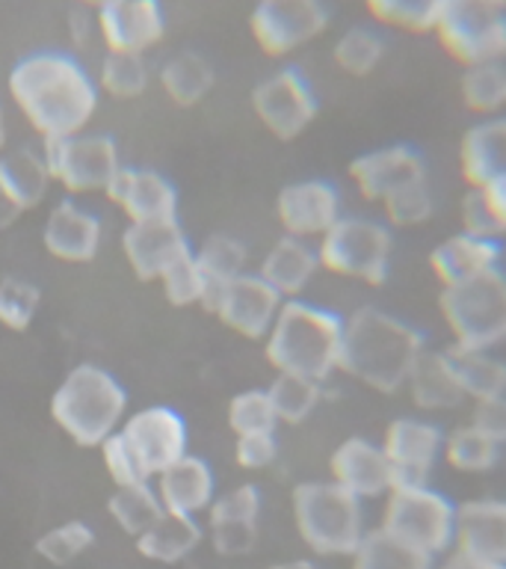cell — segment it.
I'll use <instances>...</instances> for the list:
<instances>
[{
    "mask_svg": "<svg viewBox=\"0 0 506 569\" xmlns=\"http://www.w3.org/2000/svg\"><path fill=\"white\" fill-rule=\"evenodd\" d=\"M275 457H279V439H275V433L237 436V442H234V462H237L240 469H270Z\"/></svg>",
    "mask_w": 506,
    "mask_h": 569,
    "instance_id": "c3c4849f",
    "label": "cell"
},
{
    "mask_svg": "<svg viewBox=\"0 0 506 569\" xmlns=\"http://www.w3.org/2000/svg\"><path fill=\"white\" fill-rule=\"evenodd\" d=\"M95 542V531L87 522H65L60 528H51L36 540V551L39 558H44L53 567H65L71 560H78L83 551Z\"/></svg>",
    "mask_w": 506,
    "mask_h": 569,
    "instance_id": "bcb514c9",
    "label": "cell"
},
{
    "mask_svg": "<svg viewBox=\"0 0 506 569\" xmlns=\"http://www.w3.org/2000/svg\"><path fill=\"white\" fill-rule=\"evenodd\" d=\"M483 199H486V208L492 213V220H495L497 231H500V238L506 240V172L504 176L492 178L488 184L477 187Z\"/></svg>",
    "mask_w": 506,
    "mask_h": 569,
    "instance_id": "f5cc1de1",
    "label": "cell"
},
{
    "mask_svg": "<svg viewBox=\"0 0 506 569\" xmlns=\"http://www.w3.org/2000/svg\"><path fill=\"white\" fill-rule=\"evenodd\" d=\"M101 457H104V469L110 475L115 487H131V483H149L142 478L140 466L131 457V451L124 448V442L119 439V433H113L101 445Z\"/></svg>",
    "mask_w": 506,
    "mask_h": 569,
    "instance_id": "681fc988",
    "label": "cell"
},
{
    "mask_svg": "<svg viewBox=\"0 0 506 569\" xmlns=\"http://www.w3.org/2000/svg\"><path fill=\"white\" fill-rule=\"evenodd\" d=\"M459 101L468 113L488 119L506 113V66L504 62H483L462 69Z\"/></svg>",
    "mask_w": 506,
    "mask_h": 569,
    "instance_id": "d590c367",
    "label": "cell"
},
{
    "mask_svg": "<svg viewBox=\"0 0 506 569\" xmlns=\"http://www.w3.org/2000/svg\"><path fill=\"white\" fill-rule=\"evenodd\" d=\"M229 427L234 436L275 433L279 418L266 389H246L234 395L229 403Z\"/></svg>",
    "mask_w": 506,
    "mask_h": 569,
    "instance_id": "ee69618b",
    "label": "cell"
},
{
    "mask_svg": "<svg viewBox=\"0 0 506 569\" xmlns=\"http://www.w3.org/2000/svg\"><path fill=\"white\" fill-rule=\"evenodd\" d=\"M282 297L261 276L240 273L222 284L211 282L202 309L216 315L231 332L249 341H264L282 311Z\"/></svg>",
    "mask_w": 506,
    "mask_h": 569,
    "instance_id": "7c38bea8",
    "label": "cell"
},
{
    "mask_svg": "<svg viewBox=\"0 0 506 569\" xmlns=\"http://www.w3.org/2000/svg\"><path fill=\"white\" fill-rule=\"evenodd\" d=\"M78 3H80V7L95 9V12H101V9L113 7V3H119V0H78Z\"/></svg>",
    "mask_w": 506,
    "mask_h": 569,
    "instance_id": "680465c9",
    "label": "cell"
},
{
    "mask_svg": "<svg viewBox=\"0 0 506 569\" xmlns=\"http://www.w3.org/2000/svg\"><path fill=\"white\" fill-rule=\"evenodd\" d=\"M444 430L429 416H399L388 421L380 445L394 471V483H433L444 462Z\"/></svg>",
    "mask_w": 506,
    "mask_h": 569,
    "instance_id": "5bb4252c",
    "label": "cell"
},
{
    "mask_svg": "<svg viewBox=\"0 0 506 569\" xmlns=\"http://www.w3.org/2000/svg\"><path fill=\"white\" fill-rule=\"evenodd\" d=\"M459 178L465 187H483L506 172V113L479 119L462 133Z\"/></svg>",
    "mask_w": 506,
    "mask_h": 569,
    "instance_id": "83f0119b",
    "label": "cell"
},
{
    "mask_svg": "<svg viewBox=\"0 0 506 569\" xmlns=\"http://www.w3.org/2000/svg\"><path fill=\"white\" fill-rule=\"evenodd\" d=\"M163 297H166L172 306H202L204 297H208V276L202 273V267L195 264V256L184 258L181 264H175L163 279Z\"/></svg>",
    "mask_w": 506,
    "mask_h": 569,
    "instance_id": "7dc6e473",
    "label": "cell"
},
{
    "mask_svg": "<svg viewBox=\"0 0 506 569\" xmlns=\"http://www.w3.org/2000/svg\"><path fill=\"white\" fill-rule=\"evenodd\" d=\"M195 256V264L202 267V273L208 276V282L222 284L234 279V276L246 273V247L240 243L237 238L231 234H213L199 247Z\"/></svg>",
    "mask_w": 506,
    "mask_h": 569,
    "instance_id": "7bdbcfd3",
    "label": "cell"
},
{
    "mask_svg": "<svg viewBox=\"0 0 506 569\" xmlns=\"http://www.w3.org/2000/svg\"><path fill=\"white\" fill-rule=\"evenodd\" d=\"M154 492L166 513L195 516L208 510L216 498V478L213 469L202 457L184 453L169 469H163L154 478Z\"/></svg>",
    "mask_w": 506,
    "mask_h": 569,
    "instance_id": "4316f807",
    "label": "cell"
},
{
    "mask_svg": "<svg viewBox=\"0 0 506 569\" xmlns=\"http://www.w3.org/2000/svg\"><path fill=\"white\" fill-rule=\"evenodd\" d=\"M344 315L308 300H284L264 338L266 362L275 373H293L326 386L341 368Z\"/></svg>",
    "mask_w": 506,
    "mask_h": 569,
    "instance_id": "3957f363",
    "label": "cell"
},
{
    "mask_svg": "<svg viewBox=\"0 0 506 569\" xmlns=\"http://www.w3.org/2000/svg\"><path fill=\"white\" fill-rule=\"evenodd\" d=\"M300 540L320 558H350L371 531L362 498L332 480H305L291 496Z\"/></svg>",
    "mask_w": 506,
    "mask_h": 569,
    "instance_id": "5b68a950",
    "label": "cell"
},
{
    "mask_svg": "<svg viewBox=\"0 0 506 569\" xmlns=\"http://www.w3.org/2000/svg\"><path fill=\"white\" fill-rule=\"evenodd\" d=\"M320 258L317 247L311 240H300L284 234L282 240H275L270 252L261 261L257 276L273 288L282 300H300L311 279L317 276Z\"/></svg>",
    "mask_w": 506,
    "mask_h": 569,
    "instance_id": "f1b7e54d",
    "label": "cell"
},
{
    "mask_svg": "<svg viewBox=\"0 0 506 569\" xmlns=\"http://www.w3.org/2000/svg\"><path fill=\"white\" fill-rule=\"evenodd\" d=\"M350 569H435V560L373 525L350 555Z\"/></svg>",
    "mask_w": 506,
    "mask_h": 569,
    "instance_id": "1f68e13d",
    "label": "cell"
},
{
    "mask_svg": "<svg viewBox=\"0 0 506 569\" xmlns=\"http://www.w3.org/2000/svg\"><path fill=\"white\" fill-rule=\"evenodd\" d=\"M266 395L273 400L279 425H302L323 403V382L293 377V373H275Z\"/></svg>",
    "mask_w": 506,
    "mask_h": 569,
    "instance_id": "f35d334b",
    "label": "cell"
},
{
    "mask_svg": "<svg viewBox=\"0 0 506 569\" xmlns=\"http://www.w3.org/2000/svg\"><path fill=\"white\" fill-rule=\"evenodd\" d=\"M124 448L140 466L142 478H158L160 471L181 460L186 451V425L175 409L145 407L122 421L115 430Z\"/></svg>",
    "mask_w": 506,
    "mask_h": 569,
    "instance_id": "9a60e30c",
    "label": "cell"
},
{
    "mask_svg": "<svg viewBox=\"0 0 506 569\" xmlns=\"http://www.w3.org/2000/svg\"><path fill=\"white\" fill-rule=\"evenodd\" d=\"M98 33L110 53H142L166 36L160 0H119L98 12Z\"/></svg>",
    "mask_w": 506,
    "mask_h": 569,
    "instance_id": "7402d4cb",
    "label": "cell"
},
{
    "mask_svg": "<svg viewBox=\"0 0 506 569\" xmlns=\"http://www.w3.org/2000/svg\"><path fill=\"white\" fill-rule=\"evenodd\" d=\"M199 542H202V528L195 522V516L163 510L158 522L136 537V551L142 558L158 560V563H178L186 555H193Z\"/></svg>",
    "mask_w": 506,
    "mask_h": 569,
    "instance_id": "4dcf8cb0",
    "label": "cell"
},
{
    "mask_svg": "<svg viewBox=\"0 0 506 569\" xmlns=\"http://www.w3.org/2000/svg\"><path fill=\"white\" fill-rule=\"evenodd\" d=\"M451 353L468 403L506 398V359L497 356V350H459V347H451Z\"/></svg>",
    "mask_w": 506,
    "mask_h": 569,
    "instance_id": "836d02e7",
    "label": "cell"
},
{
    "mask_svg": "<svg viewBox=\"0 0 506 569\" xmlns=\"http://www.w3.org/2000/svg\"><path fill=\"white\" fill-rule=\"evenodd\" d=\"M107 510L113 522L131 537H140L163 516L158 492L151 483H131V487H115V492L107 501Z\"/></svg>",
    "mask_w": 506,
    "mask_h": 569,
    "instance_id": "74e56055",
    "label": "cell"
},
{
    "mask_svg": "<svg viewBox=\"0 0 506 569\" xmlns=\"http://www.w3.org/2000/svg\"><path fill=\"white\" fill-rule=\"evenodd\" d=\"M328 480L367 505L388 496L394 487V471L380 442L350 436L328 457Z\"/></svg>",
    "mask_w": 506,
    "mask_h": 569,
    "instance_id": "d6986e66",
    "label": "cell"
},
{
    "mask_svg": "<svg viewBox=\"0 0 506 569\" xmlns=\"http://www.w3.org/2000/svg\"><path fill=\"white\" fill-rule=\"evenodd\" d=\"M453 551L488 563H506V498L477 496L456 505Z\"/></svg>",
    "mask_w": 506,
    "mask_h": 569,
    "instance_id": "44dd1931",
    "label": "cell"
},
{
    "mask_svg": "<svg viewBox=\"0 0 506 569\" xmlns=\"http://www.w3.org/2000/svg\"><path fill=\"white\" fill-rule=\"evenodd\" d=\"M504 451V445L479 433L468 421L444 433V466L459 475H486L500 462Z\"/></svg>",
    "mask_w": 506,
    "mask_h": 569,
    "instance_id": "d6a6232c",
    "label": "cell"
},
{
    "mask_svg": "<svg viewBox=\"0 0 506 569\" xmlns=\"http://www.w3.org/2000/svg\"><path fill=\"white\" fill-rule=\"evenodd\" d=\"M435 569H506V563H488V560L465 558L459 551H451L442 560H435Z\"/></svg>",
    "mask_w": 506,
    "mask_h": 569,
    "instance_id": "11a10c76",
    "label": "cell"
},
{
    "mask_svg": "<svg viewBox=\"0 0 506 569\" xmlns=\"http://www.w3.org/2000/svg\"><path fill=\"white\" fill-rule=\"evenodd\" d=\"M257 519H261V489L255 483H240L225 496L213 498V505L208 507L213 549L229 558L255 549Z\"/></svg>",
    "mask_w": 506,
    "mask_h": 569,
    "instance_id": "cb8c5ba5",
    "label": "cell"
},
{
    "mask_svg": "<svg viewBox=\"0 0 506 569\" xmlns=\"http://www.w3.org/2000/svg\"><path fill=\"white\" fill-rule=\"evenodd\" d=\"M438 311L451 332V347L497 350L506 345V267L474 282L442 288Z\"/></svg>",
    "mask_w": 506,
    "mask_h": 569,
    "instance_id": "ba28073f",
    "label": "cell"
},
{
    "mask_svg": "<svg viewBox=\"0 0 506 569\" xmlns=\"http://www.w3.org/2000/svg\"><path fill=\"white\" fill-rule=\"evenodd\" d=\"M21 213L24 211H21V208H18V204L12 202L7 193H0V231H7L9 226H12V222L21 217Z\"/></svg>",
    "mask_w": 506,
    "mask_h": 569,
    "instance_id": "9f6ffc18",
    "label": "cell"
},
{
    "mask_svg": "<svg viewBox=\"0 0 506 569\" xmlns=\"http://www.w3.org/2000/svg\"><path fill=\"white\" fill-rule=\"evenodd\" d=\"M426 350L424 332L380 306H362L344 318L341 368L350 380L380 395L406 389L412 368Z\"/></svg>",
    "mask_w": 506,
    "mask_h": 569,
    "instance_id": "7a4b0ae2",
    "label": "cell"
},
{
    "mask_svg": "<svg viewBox=\"0 0 506 569\" xmlns=\"http://www.w3.org/2000/svg\"><path fill=\"white\" fill-rule=\"evenodd\" d=\"M504 243H506V240H504Z\"/></svg>",
    "mask_w": 506,
    "mask_h": 569,
    "instance_id": "94428289",
    "label": "cell"
},
{
    "mask_svg": "<svg viewBox=\"0 0 506 569\" xmlns=\"http://www.w3.org/2000/svg\"><path fill=\"white\" fill-rule=\"evenodd\" d=\"M122 252L136 279L160 282L172 267L193 256V247L178 220L131 222L122 234Z\"/></svg>",
    "mask_w": 506,
    "mask_h": 569,
    "instance_id": "ffe728a7",
    "label": "cell"
},
{
    "mask_svg": "<svg viewBox=\"0 0 506 569\" xmlns=\"http://www.w3.org/2000/svg\"><path fill=\"white\" fill-rule=\"evenodd\" d=\"M408 398L415 400V407L424 416H442V412H453L462 403H468L465 389L459 382V371L453 362L451 347L447 350H429L426 347L417 365L412 368L406 380Z\"/></svg>",
    "mask_w": 506,
    "mask_h": 569,
    "instance_id": "484cf974",
    "label": "cell"
},
{
    "mask_svg": "<svg viewBox=\"0 0 506 569\" xmlns=\"http://www.w3.org/2000/svg\"><path fill=\"white\" fill-rule=\"evenodd\" d=\"M213 66L202 53L184 51L160 69V87L178 107H195L213 89Z\"/></svg>",
    "mask_w": 506,
    "mask_h": 569,
    "instance_id": "e575fe53",
    "label": "cell"
},
{
    "mask_svg": "<svg viewBox=\"0 0 506 569\" xmlns=\"http://www.w3.org/2000/svg\"><path fill=\"white\" fill-rule=\"evenodd\" d=\"M444 0H364V9L373 21L399 30V33H433L435 18Z\"/></svg>",
    "mask_w": 506,
    "mask_h": 569,
    "instance_id": "ab89813d",
    "label": "cell"
},
{
    "mask_svg": "<svg viewBox=\"0 0 506 569\" xmlns=\"http://www.w3.org/2000/svg\"><path fill=\"white\" fill-rule=\"evenodd\" d=\"M7 146V116H3V107H0V149Z\"/></svg>",
    "mask_w": 506,
    "mask_h": 569,
    "instance_id": "91938a15",
    "label": "cell"
},
{
    "mask_svg": "<svg viewBox=\"0 0 506 569\" xmlns=\"http://www.w3.org/2000/svg\"><path fill=\"white\" fill-rule=\"evenodd\" d=\"M426 264L438 288H456L506 267V243L495 238H477L468 231H453L429 249Z\"/></svg>",
    "mask_w": 506,
    "mask_h": 569,
    "instance_id": "ac0fdd59",
    "label": "cell"
},
{
    "mask_svg": "<svg viewBox=\"0 0 506 569\" xmlns=\"http://www.w3.org/2000/svg\"><path fill=\"white\" fill-rule=\"evenodd\" d=\"M9 96L42 140L87 131L98 110V87L65 53H33L9 71Z\"/></svg>",
    "mask_w": 506,
    "mask_h": 569,
    "instance_id": "6da1fadb",
    "label": "cell"
},
{
    "mask_svg": "<svg viewBox=\"0 0 506 569\" xmlns=\"http://www.w3.org/2000/svg\"><path fill=\"white\" fill-rule=\"evenodd\" d=\"M380 211L382 222H388L391 229H421V226H426L435 213V193L429 178L399 187L397 193L388 196L380 204Z\"/></svg>",
    "mask_w": 506,
    "mask_h": 569,
    "instance_id": "60d3db41",
    "label": "cell"
},
{
    "mask_svg": "<svg viewBox=\"0 0 506 569\" xmlns=\"http://www.w3.org/2000/svg\"><path fill=\"white\" fill-rule=\"evenodd\" d=\"M252 113L275 140H296L317 119L320 101L305 74L296 69H282L264 78L252 89Z\"/></svg>",
    "mask_w": 506,
    "mask_h": 569,
    "instance_id": "4fadbf2b",
    "label": "cell"
},
{
    "mask_svg": "<svg viewBox=\"0 0 506 569\" xmlns=\"http://www.w3.org/2000/svg\"><path fill=\"white\" fill-rule=\"evenodd\" d=\"M385 60V39L373 27H350L332 44V62L346 78H367Z\"/></svg>",
    "mask_w": 506,
    "mask_h": 569,
    "instance_id": "8d00e7d4",
    "label": "cell"
},
{
    "mask_svg": "<svg viewBox=\"0 0 506 569\" xmlns=\"http://www.w3.org/2000/svg\"><path fill=\"white\" fill-rule=\"evenodd\" d=\"M39 302H42V293L33 282L18 279V276L0 279V327L24 332L33 323Z\"/></svg>",
    "mask_w": 506,
    "mask_h": 569,
    "instance_id": "f6af8a7d",
    "label": "cell"
},
{
    "mask_svg": "<svg viewBox=\"0 0 506 569\" xmlns=\"http://www.w3.org/2000/svg\"><path fill=\"white\" fill-rule=\"evenodd\" d=\"M104 196L122 208L131 222L178 220V193L166 178L154 169L122 167L107 184Z\"/></svg>",
    "mask_w": 506,
    "mask_h": 569,
    "instance_id": "603a6c76",
    "label": "cell"
},
{
    "mask_svg": "<svg viewBox=\"0 0 506 569\" xmlns=\"http://www.w3.org/2000/svg\"><path fill=\"white\" fill-rule=\"evenodd\" d=\"M459 231H468V234H477V238H500V231H497L495 220H492V213L486 208V199L479 193L477 187H468L465 196H462L459 202Z\"/></svg>",
    "mask_w": 506,
    "mask_h": 569,
    "instance_id": "f907efd6",
    "label": "cell"
},
{
    "mask_svg": "<svg viewBox=\"0 0 506 569\" xmlns=\"http://www.w3.org/2000/svg\"><path fill=\"white\" fill-rule=\"evenodd\" d=\"M344 217V199L332 181L305 178L293 181L275 199V220L284 234L317 243Z\"/></svg>",
    "mask_w": 506,
    "mask_h": 569,
    "instance_id": "e0dca14e",
    "label": "cell"
},
{
    "mask_svg": "<svg viewBox=\"0 0 506 569\" xmlns=\"http://www.w3.org/2000/svg\"><path fill=\"white\" fill-rule=\"evenodd\" d=\"M380 528L433 560L453 551L456 501L433 483H394L380 501Z\"/></svg>",
    "mask_w": 506,
    "mask_h": 569,
    "instance_id": "52a82bcc",
    "label": "cell"
},
{
    "mask_svg": "<svg viewBox=\"0 0 506 569\" xmlns=\"http://www.w3.org/2000/svg\"><path fill=\"white\" fill-rule=\"evenodd\" d=\"M98 33V16H92V9L87 7H78L71 9L69 16V36H71V44H78V48H87L92 42V36ZM101 36V33H98Z\"/></svg>",
    "mask_w": 506,
    "mask_h": 569,
    "instance_id": "db71d44e",
    "label": "cell"
},
{
    "mask_svg": "<svg viewBox=\"0 0 506 569\" xmlns=\"http://www.w3.org/2000/svg\"><path fill=\"white\" fill-rule=\"evenodd\" d=\"M433 36L462 69L506 60V0H444Z\"/></svg>",
    "mask_w": 506,
    "mask_h": 569,
    "instance_id": "9c48e42d",
    "label": "cell"
},
{
    "mask_svg": "<svg viewBox=\"0 0 506 569\" xmlns=\"http://www.w3.org/2000/svg\"><path fill=\"white\" fill-rule=\"evenodd\" d=\"M468 425H474L479 433H486L488 439H495L497 445L506 448V398L474 400Z\"/></svg>",
    "mask_w": 506,
    "mask_h": 569,
    "instance_id": "816d5d0a",
    "label": "cell"
},
{
    "mask_svg": "<svg viewBox=\"0 0 506 569\" xmlns=\"http://www.w3.org/2000/svg\"><path fill=\"white\" fill-rule=\"evenodd\" d=\"M328 27L323 0H257L249 16V33L266 57H287L314 42Z\"/></svg>",
    "mask_w": 506,
    "mask_h": 569,
    "instance_id": "8fae6325",
    "label": "cell"
},
{
    "mask_svg": "<svg viewBox=\"0 0 506 569\" xmlns=\"http://www.w3.org/2000/svg\"><path fill=\"white\" fill-rule=\"evenodd\" d=\"M101 238H104V226L95 213L87 211L83 204L65 202L53 204V211L48 213L42 229V243L57 261L65 264H87L98 256L101 249Z\"/></svg>",
    "mask_w": 506,
    "mask_h": 569,
    "instance_id": "d4e9b609",
    "label": "cell"
},
{
    "mask_svg": "<svg viewBox=\"0 0 506 569\" xmlns=\"http://www.w3.org/2000/svg\"><path fill=\"white\" fill-rule=\"evenodd\" d=\"M42 158L51 181L69 196L104 193L107 184L122 169L119 149L107 133H74L62 140H44Z\"/></svg>",
    "mask_w": 506,
    "mask_h": 569,
    "instance_id": "30bf717a",
    "label": "cell"
},
{
    "mask_svg": "<svg viewBox=\"0 0 506 569\" xmlns=\"http://www.w3.org/2000/svg\"><path fill=\"white\" fill-rule=\"evenodd\" d=\"M317 247L320 270H328L337 279L382 288L394 267V229L388 222L362 213H344Z\"/></svg>",
    "mask_w": 506,
    "mask_h": 569,
    "instance_id": "8992f818",
    "label": "cell"
},
{
    "mask_svg": "<svg viewBox=\"0 0 506 569\" xmlns=\"http://www.w3.org/2000/svg\"><path fill=\"white\" fill-rule=\"evenodd\" d=\"M270 569H320V567L308 558H291V560H282V563H273Z\"/></svg>",
    "mask_w": 506,
    "mask_h": 569,
    "instance_id": "6f0895ef",
    "label": "cell"
},
{
    "mask_svg": "<svg viewBox=\"0 0 506 569\" xmlns=\"http://www.w3.org/2000/svg\"><path fill=\"white\" fill-rule=\"evenodd\" d=\"M98 87L119 101H131V98L142 96L149 87V66L142 60V53L107 51L104 62H101V74H98Z\"/></svg>",
    "mask_w": 506,
    "mask_h": 569,
    "instance_id": "b9f144b4",
    "label": "cell"
},
{
    "mask_svg": "<svg viewBox=\"0 0 506 569\" xmlns=\"http://www.w3.org/2000/svg\"><path fill=\"white\" fill-rule=\"evenodd\" d=\"M128 395L113 373L98 365H78L51 398V416L80 448H101L128 416Z\"/></svg>",
    "mask_w": 506,
    "mask_h": 569,
    "instance_id": "277c9868",
    "label": "cell"
},
{
    "mask_svg": "<svg viewBox=\"0 0 506 569\" xmlns=\"http://www.w3.org/2000/svg\"><path fill=\"white\" fill-rule=\"evenodd\" d=\"M350 184L355 187V193L362 196L364 202H371L380 208L388 196H394L399 187L429 178L424 154L408 146V142H391L382 149H371L350 160Z\"/></svg>",
    "mask_w": 506,
    "mask_h": 569,
    "instance_id": "2e32d148",
    "label": "cell"
},
{
    "mask_svg": "<svg viewBox=\"0 0 506 569\" xmlns=\"http://www.w3.org/2000/svg\"><path fill=\"white\" fill-rule=\"evenodd\" d=\"M51 187V172L42 151L16 149L0 158V193H7L21 211L42 202Z\"/></svg>",
    "mask_w": 506,
    "mask_h": 569,
    "instance_id": "f546056e",
    "label": "cell"
}]
</instances>
